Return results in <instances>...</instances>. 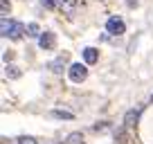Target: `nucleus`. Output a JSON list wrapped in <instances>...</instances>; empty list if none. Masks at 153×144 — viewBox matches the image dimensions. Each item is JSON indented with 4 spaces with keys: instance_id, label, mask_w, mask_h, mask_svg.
I'll list each match as a JSON object with an SVG mask.
<instances>
[{
    "instance_id": "nucleus-1",
    "label": "nucleus",
    "mask_w": 153,
    "mask_h": 144,
    "mask_svg": "<svg viewBox=\"0 0 153 144\" xmlns=\"http://www.w3.org/2000/svg\"><path fill=\"white\" fill-rule=\"evenodd\" d=\"M68 77H70L72 83H81L83 79L88 77V68H86V61L83 63H72L68 68Z\"/></svg>"
},
{
    "instance_id": "nucleus-2",
    "label": "nucleus",
    "mask_w": 153,
    "mask_h": 144,
    "mask_svg": "<svg viewBox=\"0 0 153 144\" xmlns=\"http://www.w3.org/2000/svg\"><path fill=\"white\" fill-rule=\"evenodd\" d=\"M106 32H108L110 36H124V32H126L124 20H122L120 16H113V18H108V23H106Z\"/></svg>"
},
{
    "instance_id": "nucleus-3",
    "label": "nucleus",
    "mask_w": 153,
    "mask_h": 144,
    "mask_svg": "<svg viewBox=\"0 0 153 144\" xmlns=\"http://www.w3.org/2000/svg\"><path fill=\"white\" fill-rule=\"evenodd\" d=\"M20 32H23V25L20 23H7V16H2V36L20 39Z\"/></svg>"
},
{
    "instance_id": "nucleus-4",
    "label": "nucleus",
    "mask_w": 153,
    "mask_h": 144,
    "mask_svg": "<svg viewBox=\"0 0 153 144\" xmlns=\"http://www.w3.org/2000/svg\"><path fill=\"white\" fill-rule=\"evenodd\" d=\"M54 43H56L54 32H43L41 36H38V48L41 50H54Z\"/></svg>"
},
{
    "instance_id": "nucleus-5",
    "label": "nucleus",
    "mask_w": 153,
    "mask_h": 144,
    "mask_svg": "<svg viewBox=\"0 0 153 144\" xmlns=\"http://www.w3.org/2000/svg\"><path fill=\"white\" fill-rule=\"evenodd\" d=\"M56 5L63 14H74V9L79 7V0H56Z\"/></svg>"
},
{
    "instance_id": "nucleus-6",
    "label": "nucleus",
    "mask_w": 153,
    "mask_h": 144,
    "mask_svg": "<svg viewBox=\"0 0 153 144\" xmlns=\"http://www.w3.org/2000/svg\"><path fill=\"white\" fill-rule=\"evenodd\" d=\"M63 65H65V56H56L54 61L48 63V68L54 72V74H61V72H63Z\"/></svg>"
},
{
    "instance_id": "nucleus-7",
    "label": "nucleus",
    "mask_w": 153,
    "mask_h": 144,
    "mask_svg": "<svg viewBox=\"0 0 153 144\" xmlns=\"http://www.w3.org/2000/svg\"><path fill=\"white\" fill-rule=\"evenodd\" d=\"M97 59H99V52H97L95 48H86V50H83V61H86L88 65L97 63Z\"/></svg>"
},
{
    "instance_id": "nucleus-8",
    "label": "nucleus",
    "mask_w": 153,
    "mask_h": 144,
    "mask_svg": "<svg viewBox=\"0 0 153 144\" xmlns=\"http://www.w3.org/2000/svg\"><path fill=\"white\" fill-rule=\"evenodd\" d=\"M140 113H142V108H131V111L126 113V117H124V124H133L140 117Z\"/></svg>"
},
{
    "instance_id": "nucleus-9",
    "label": "nucleus",
    "mask_w": 153,
    "mask_h": 144,
    "mask_svg": "<svg viewBox=\"0 0 153 144\" xmlns=\"http://www.w3.org/2000/svg\"><path fill=\"white\" fill-rule=\"evenodd\" d=\"M5 74H7L9 79H18V77H20V70H18V65H7Z\"/></svg>"
},
{
    "instance_id": "nucleus-10",
    "label": "nucleus",
    "mask_w": 153,
    "mask_h": 144,
    "mask_svg": "<svg viewBox=\"0 0 153 144\" xmlns=\"http://www.w3.org/2000/svg\"><path fill=\"white\" fill-rule=\"evenodd\" d=\"M52 117H56V120H72V113H68V111H52Z\"/></svg>"
},
{
    "instance_id": "nucleus-11",
    "label": "nucleus",
    "mask_w": 153,
    "mask_h": 144,
    "mask_svg": "<svg viewBox=\"0 0 153 144\" xmlns=\"http://www.w3.org/2000/svg\"><path fill=\"white\" fill-rule=\"evenodd\" d=\"M81 135H79V133H72L70 135V137H68V144H81Z\"/></svg>"
},
{
    "instance_id": "nucleus-12",
    "label": "nucleus",
    "mask_w": 153,
    "mask_h": 144,
    "mask_svg": "<svg viewBox=\"0 0 153 144\" xmlns=\"http://www.w3.org/2000/svg\"><path fill=\"white\" fill-rule=\"evenodd\" d=\"M27 34H29V36H38V25L36 23H29L27 25Z\"/></svg>"
},
{
    "instance_id": "nucleus-13",
    "label": "nucleus",
    "mask_w": 153,
    "mask_h": 144,
    "mask_svg": "<svg viewBox=\"0 0 153 144\" xmlns=\"http://www.w3.org/2000/svg\"><path fill=\"white\" fill-rule=\"evenodd\" d=\"M41 5H43V7H48V9H52V7L56 5V0H41Z\"/></svg>"
},
{
    "instance_id": "nucleus-14",
    "label": "nucleus",
    "mask_w": 153,
    "mask_h": 144,
    "mask_svg": "<svg viewBox=\"0 0 153 144\" xmlns=\"http://www.w3.org/2000/svg\"><path fill=\"white\" fill-rule=\"evenodd\" d=\"M7 9H9V5H7V0H2V16H7Z\"/></svg>"
},
{
    "instance_id": "nucleus-15",
    "label": "nucleus",
    "mask_w": 153,
    "mask_h": 144,
    "mask_svg": "<svg viewBox=\"0 0 153 144\" xmlns=\"http://www.w3.org/2000/svg\"><path fill=\"white\" fill-rule=\"evenodd\" d=\"M20 144H34V140L32 137H23V140H20Z\"/></svg>"
},
{
    "instance_id": "nucleus-16",
    "label": "nucleus",
    "mask_w": 153,
    "mask_h": 144,
    "mask_svg": "<svg viewBox=\"0 0 153 144\" xmlns=\"http://www.w3.org/2000/svg\"><path fill=\"white\" fill-rule=\"evenodd\" d=\"M126 5L128 7H137V0H126Z\"/></svg>"
},
{
    "instance_id": "nucleus-17",
    "label": "nucleus",
    "mask_w": 153,
    "mask_h": 144,
    "mask_svg": "<svg viewBox=\"0 0 153 144\" xmlns=\"http://www.w3.org/2000/svg\"><path fill=\"white\" fill-rule=\"evenodd\" d=\"M151 101H153V97H151Z\"/></svg>"
}]
</instances>
